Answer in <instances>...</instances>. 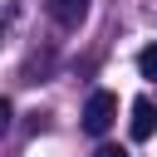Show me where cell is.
<instances>
[{
	"label": "cell",
	"mask_w": 157,
	"mask_h": 157,
	"mask_svg": "<svg viewBox=\"0 0 157 157\" xmlns=\"http://www.w3.org/2000/svg\"><path fill=\"white\" fill-rule=\"evenodd\" d=\"M113 118H118V98H113L108 88L88 93V103H83V128L98 137V132H108V128H113Z\"/></svg>",
	"instance_id": "cell-1"
},
{
	"label": "cell",
	"mask_w": 157,
	"mask_h": 157,
	"mask_svg": "<svg viewBox=\"0 0 157 157\" xmlns=\"http://www.w3.org/2000/svg\"><path fill=\"white\" fill-rule=\"evenodd\" d=\"M93 157H128V152H123V147H98Z\"/></svg>",
	"instance_id": "cell-6"
},
{
	"label": "cell",
	"mask_w": 157,
	"mask_h": 157,
	"mask_svg": "<svg viewBox=\"0 0 157 157\" xmlns=\"http://www.w3.org/2000/svg\"><path fill=\"white\" fill-rule=\"evenodd\" d=\"M128 128H132L137 142H147V137L157 132V108H152V98H137V103H132V123H128Z\"/></svg>",
	"instance_id": "cell-3"
},
{
	"label": "cell",
	"mask_w": 157,
	"mask_h": 157,
	"mask_svg": "<svg viewBox=\"0 0 157 157\" xmlns=\"http://www.w3.org/2000/svg\"><path fill=\"white\" fill-rule=\"evenodd\" d=\"M44 10H49V20H54V25L74 29V25H83V15H88V0H44Z\"/></svg>",
	"instance_id": "cell-2"
},
{
	"label": "cell",
	"mask_w": 157,
	"mask_h": 157,
	"mask_svg": "<svg viewBox=\"0 0 157 157\" xmlns=\"http://www.w3.org/2000/svg\"><path fill=\"white\" fill-rule=\"evenodd\" d=\"M10 118H15V108H10V98H0V137L10 132Z\"/></svg>",
	"instance_id": "cell-5"
},
{
	"label": "cell",
	"mask_w": 157,
	"mask_h": 157,
	"mask_svg": "<svg viewBox=\"0 0 157 157\" xmlns=\"http://www.w3.org/2000/svg\"><path fill=\"white\" fill-rule=\"evenodd\" d=\"M137 74H142V78H152V83H157V44H147V49H142V54H137Z\"/></svg>",
	"instance_id": "cell-4"
}]
</instances>
